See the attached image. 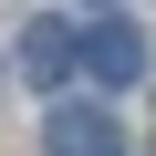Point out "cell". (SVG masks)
I'll use <instances>...</instances> for the list:
<instances>
[{
  "label": "cell",
  "mask_w": 156,
  "mask_h": 156,
  "mask_svg": "<svg viewBox=\"0 0 156 156\" xmlns=\"http://www.w3.org/2000/svg\"><path fill=\"white\" fill-rule=\"evenodd\" d=\"M62 73H73V21H31V31H21V83L52 94Z\"/></svg>",
  "instance_id": "3957f363"
},
{
  "label": "cell",
  "mask_w": 156,
  "mask_h": 156,
  "mask_svg": "<svg viewBox=\"0 0 156 156\" xmlns=\"http://www.w3.org/2000/svg\"><path fill=\"white\" fill-rule=\"evenodd\" d=\"M42 156H125V135H115L104 104H52L42 115Z\"/></svg>",
  "instance_id": "7a4b0ae2"
},
{
  "label": "cell",
  "mask_w": 156,
  "mask_h": 156,
  "mask_svg": "<svg viewBox=\"0 0 156 156\" xmlns=\"http://www.w3.org/2000/svg\"><path fill=\"white\" fill-rule=\"evenodd\" d=\"M73 62L115 94V83H135V73H146V31H135V21H94V31H73Z\"/></svg>",
  "instance_id": "6da1fadb"
}]
</instances>
